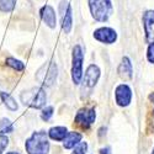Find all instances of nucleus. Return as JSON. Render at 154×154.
<instances>
[{
    "label": "nucleus",
    "mask_w": 154,
    "mask_h": 154,
    "mask_svg": "<svg viewBox=\"0 0 154 154\" xmlns=\"http://www.w3.org/2000/svg\"><path fill=\"white\" fill-rule=\"evenodd\" d=\"M29 154H48L49 142L46 132H35L25 143Z\"/></svg>",
    "instance_id": "1"
},
{
    "label": "nucleus",
    "mask_w": 154,
    "mask_h": 154,
    "mask_svg": "<svg viewBox=\"0 0 154 154\" xmlns=\"http://www.w3.org/2000/svg\"><path fill=\"white\" fill-rule=\"evenodd\" d=\"M46 93L42 88H31L21 94V101L23 105L32 109H41L46 105Z\"/></svg>",
    "instance_id": "2"
},
{
    "label": "nucleus",
    "mask_w": 154,
    "mask_h": 154,
    "mask_svg": "<svg viewBox=\"0 0 154 154\" xmlns=\"http://www.w3.org/2000/svg\"><path fill=\"white\" fill-rule=\"evenodd\" d=\"M91 16L100 22H105L112 14V4L110 0H89Z\"/></svg>",
    "instance_id": "3"
},
{
    "label": "nucleus",
    "mask_w": 154,
    "mask_h": 154,
    "mask_svg": "<svg viewBox=\"0 0 154 154\" xmlns=\"http://www.w3.org/2000/svg\"><path fill=\"white\" fill-rule=\"evenodd\" d=\"M57 75H58V69H57L56 63L51 62L48 64L42 66L40 69L37 70L36 79L46 86H51V85H53V83L56 82Z\"/></svg>",
    "instance_id": "4"
},
{
    "label": "nucleus",
    "mask_w": 154,
    "mask_h": 154,
    "mask_svg": "<svg viewBox=\"0 0 154 154\" xmlns=\"http://www.w3.org/2000/svg\"><path fill=\"white\" fill-rule=\"evenodd\" d=\"M83 49L79 45L73 48V66H72V79L74 84H79L83 78Z\"/></svg>",
    "instance_id": "5"
},
{
    "label": "nucleus",
    "mask_w": 154,
    "mask_h": 154,
    "mask_svg": "<svg viewBox=\"0 0 154 154\" xmlns=\"http://www.w3.org/2000/svg\"><path fill=\"white\" fill-rule=\"evenodd\" d=\"M96 113L94 109H80L75 115V123L82 128H89L95 121Z\"/></svg>",
    "instance_id": "6"
},
{
    "label": "nucleus",
    "mask_w": 154,
    "mask_h": 154,
    "mask_svg": "<svg viewBox=\"0 0 154 154\" xmlns=\"http://www.w3.org/2000/svg\"><path fill=\"white\" fill-rule=\"evenodd\" d=\"M115 97H116V102L119 106H128L130 102L132 100V90L131 88L126 85V84H121L116 88L115 90Z\"/></svg>",
    "instance_id": "7"
},
{
    "label": "nucleus",
    "mask_w": 154,
    "mask_h": 154,
    "mask_svg": "<svg viewBox=\"0 0 154 154\" xmlns=\"http://www.w3.org/2000/svg\"><path fill=\"white\" fill-rule=\"evenodd\" d=\"M94 38L97 40L99 42L106 43V45H111L116 41L117 38V33L115 30L110 29V27H100L97 30H95L94 32Z\"/></svg>",
    "instance_id": "8"
},
{
    "label": "nucleus",
    "mask_w": 154,
    "mask_h": 154,
    "mask_svg": "<svg viewBox=\"0 0 154 154\" xmlns=\"http://www.w3.org/2000/svg\"><path fill=\"white\" fill-rule=\"evenodd\" d=\"M143 26L147 41L149 43L154 42V10H148L143 15Z\"/></svg>",
    "instance_id": "9"
},
{
    "label": "nucleus",
    "mask_w": 154,
    "mask_h": 154,
    "mask_svg": "<svg viewBox=\"0 0 154 154\" xmlns=\"http://www.w3.org/2000/svg\"><path fill=\"white\" fill-rule=\"evenodd\" d=\"M100 78V69L95 64H90L86 69L85 76H84V85L89 89H91L96 85L97 80Z\"/></svg>",
    "instance_id": "10"
},
{
    "label": "nucleus",
    "mask_w": 154,
    "mask_h": 154,
    "mask_svg": "<svg viewBox=\"0 0 154 154\" xmlns=\"http://www.w3.org/2000/svg\"><path fill=\"white\" fill-rule=\"evenodd\" d=\"M119 75L120 78L123 80H130L133 76V68H132V63L128 57H123L120 66H119Z\"/></svg>",
    "instance_id": "11"
},
{
    "label": "nucleus",
    "mask_w": 154,
    "mask_h": 154,
    "mask_svg": "<svg viewBox=\"0 0 154 154\" xmlns=\"http://www.w3.org/2000/svg\"><path fill=\"white\" fill-rule=\"evenodd\" d=\"M41 17H42L43 22H46L48 27H51V29L56 27L57 17H56V12H54L53 8L51 5H46L41 9Z\"/></svg>",
    "instance_id": "12"
},
{
    "label": "nucleus",
    "mask_w": 154,
    "mask_h": 154,
    "mask_svg": "<svg viewBox=\"0 0 154 154\" xmlns=\"http://www.w3.org/2000/svg\"><path fill=\"white\" fill-rule=\"evenodd\" d=\"M82 140V134L78 132H68L67 137L64 138V148L72 149Z\"/></svg>",
    "instance_id": "13"
},
{
    "label": "nucleus",
    "mask_w": 154,
    "mask_h": 154,
    "mask_svg": "<svg viewBox=\"0 0 154 154\" xmlns=\"http://www.w3.org/2000/svg\"><path fill=\"white\" fill-rule=\"evenodd\" d=\"M68 134V130L63 126H57V127H52L48 132V136L54 139V140H64V138Z\"/></svg>",
    "instance_id": "14"
},
{
    "label": "nucleus",
    "mask_w": 154,
    "mask_h": 154,
    "mask_svg": "<svg viewBox=\"0 0 154 154\" xmlns=\"http://www.w3.org/2000/svg\"><path fill=\"white\" fill-rule=\"evenodd\" d=\"M72 25H73V15H72V8L70 5L68 6L66 14L62 16V27L66 33H69L72 30Z\"/></svg>",
    "instance_id": "15"
},
{
    "label": "nucleus",
    "mask_w": 154,
    "mask_h": 154,
    "mask_svg": "<svg viewBox=\"0 0 154 154\" xmlns=\"http://www.w3.org/2000/svg\"><path fill=\"white\" fill-rule=\"evenodd\" d=\"M0 96H2V99H3V101H4L5 106H6L10 111H16V110H17V104H16V101L12 99L9 94H6V93H2V94H0Z\"/></svg>",
    "instance_id": "16"
},
{
    "label": "nucleus",
    "mask_w": 154,
    "mask_h": 154,
    "mask_svg": "<svg viewBox=\"0 0 154 154\" xmlns=\"http://www.w3.org/2000/svg\"><path fill=\"white\" fill-rule=\"evenodd\" d=\"M6 64L9 67H11L12 69H15L17 72H22L25 69V66H23V63H21L20 60L15 59V58H8L6 59Z\"/></svg>",
    "instance_id": "17"
},
{
    "label": "nucleus",
    "mask_w": 154,
    "mask_h": 154,
    "mask_svg": "<svg viewBox=\"0 0 154 154\" xmlns=\"http://www.w3.org/2000/svg\"><path fill=\"white\" fill-rule=\"evenodd\" d=\"M14 131V127H12V123L10 122V120L8 119H3L0 121V132L2 133H10Z\"/></svg>",
    "instance_id": "18"
},
{
    "label": "nucleus",
    "mask_w": 154,
    "mask_h": 154,
    "mask_svg": "<svg viewBox=\"0 0 154 154\" xmlns=\"http://www.w3.org/2000/svg\"><path fill=\"white\" fill-rule=\"evenodd\" d=\"M15 6V0H0V10L3 12H10Z\"/></svg>",
    "instance_id": "19"
},
{
    "label": "nucleus",
    "mask_w": 154,
    "mask_h": 154,
    "mask_svg": "<svg viewBox=\"0 0 154 154\" xmlns=\"http://www.w3.org/2000/svg\"><path fill=\"white\" fill-rule=\"evenodd\" d=\"M86 149H88V143L86 142H79L74 147V152L72 154H85Z\"/></svg>",
    "instance_id": "20"
},
{
    "label": "nucleus",
    "mask_w": 154,
    "mask_h": 154,
    "mask_svg": "<svg viewBox=\"0 0 154 154\" xmlns=\"http://www.w3.org/2000/svg\"><path fill=\"white\" fill-rule=\"evenodd\" d=\"M52 115H53V107L48 106V107L43 109V111H42V115H41V117H42L45 121H48L51 117H52Z\"/></svg>",
    "instance_id": "21"
},
{
    "label": "nucleus",
    "mask_w": 154,
    "mask_h": 154,
    "mask_svg": "<svg viewBox=\"0 0 154 154\" xmlns=\"http://www.w3.org/2000/svg\"><path fill=\"white\" fill-rule=\"evenodd\" d=\"M9 144V139L4 133H0V154H3L4 149Z\"/></svg>",
    "instance_id": "22"
},
{
    "label": "nucleus",
    "mask_w": 154,
    "mask_h": 154,
    "mask_svg": "<svg viewBox=\"0 0 154 154\" xmlns=\"http://www.w3.org/2000/svg\"><path fill=\"white\" fill-rule=\"evenodd\" d=\"M147 58L150 63H154V42H152L147 49Z\"/></svg>",
    "instance_id": "23"
},
{
    "label": "nucleus",
    "mask_w": 154,
    "mask_h": 154,
    "mask_svg": "<svg viewBox=\"0 0 154 154\" xmlns=\"http://www.w3.org/2000/svg\"><path fill=\"white\" fill-rule=\"evenodd\" d=\"M100 154H111V149H110L109 147L101 148V149H100Z\"/></svg>",
    "instance_id": "24"
},
{
    "label": "nucleus",
    "mask_w": 154,
    "mask_h": 154,
    "mask_svg": "<svg viewBox=\"0 0 154 154\" xmlns=\"http://www.w3.org/2000/svg\"><path fill=\"white\" fill-rule=\"evenodd\" d=\"M149 99L153 101V104H154V94H150V95H149Z\"/></svg>",
    "instance_id": "25"
},
{
    "label": "nucleus",
    "mask_w": 154,
    "mask_h": 154,
    "mask_svg": "<svg viewBox=\"0 0 154 154\" xmlns=\"http://www.w3.org/2000/svg\"><path fill=\"white\" fill-rule=\"evenodd\" d=\"M6 154H20V153H17V152H9V153H6Z\"/></svg>",
    "instance_id": "26"
},
{
    "label": "nucleus",
    "mask_w": 154,
    "mask_h": 154,
    "mask_svg": "<svg viewBox=\"0 0 154 154\" xmlns=\"http://www.w3.org/2000/svg\"><path fill=\"white\" fill-rule=\"evenodd\" d=\"M152 154H154V149H153V153H152Z\"/></svg>",
    "instance_id": "27"
}]
</instances>
